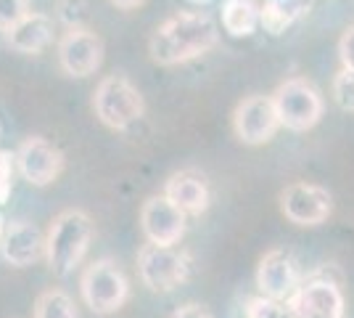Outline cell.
Segmentation results:
<instances>
[{
  "instance_id": "1",
  "label": "cell",
  "mask_w": 354,
  "mask_h": 318,
  "mask_svg": "<svg viewBox=\"0 0 354 318\" xmlns=\"http://www.w3.org/2000/svg\"><path fill=\"white\" fill-rule=\"evenodd\" d=\"M217 24L204 11H180L164 19L148 40L151 59L162 67L198 59L217 46Z\"/></svg>"
},
{
  "instance_id": "2",
  "label": "cell",
  "mask_w": 354,
  "mask_h": 318,
  "mask_svg": "<svg viewBox=\"0 0 354 318\" xmlns=\"http://www.w3.org/2000/svg\"><path fill=\"white\" fill-rule=\"evenodd\" d=\"M93 223L82 210H64L53 218L45 236V260L56 276L69 273L88 255Z\"/></svg>"
},
{
  "instance_id": "3",
  "label": "cell",
  "mask_w": 354,
  "mask_h": 318,
  "mask_svg": "<svg viewBox=\"0 0 354 318\" xmlns=\"http://www.w3.org/2000/svg\"><path fill=\"white\" fill-rule=\"evenodd\" d=\"M80 292L93 313L109 316V313H117L119 308L127 303L130 281L114 260H95L82 273Z\"/></svg>"
},
{
  "instance_id": "4",
  "label": "cell",
  "mask_w": 354,
  "mask_h": 318,
  "mask_svg": "<svg viewBox=\"0 0 354 318\" xmlns=\"http://www.w3.org/2000/svg\"><path fill=\"white\" fill-rule=\"evenodd\" d=\"M272 104L281 117V125L294 133L312 130L323 117V96L304 77H291L272 93Z\"/></svg>"
},
{
  "instance_id": "5",
  "label": "cell",
  "mask_w": 354,
  "mask_h": 318,
  "mask_svg": "<svg viewBox=\"0 0 354 318\" xmlns=\"http://www.w3.org/2000/svg\"><path fill=\"white\" fill-rule=\"evenodd\" d=\"M93 109L106 127L124 130L143 117V96L130 80L109 75L98 82V88L93 93Z\"/></svg>"
},
{
  "instance_id": "6",
  "label": "cell",
  "mask_w": 354,
  "mask_h": 318,
  "mask_svg": "<svg viewBox=\"0 0 354 318\" xmlns=\"http://www.w3.org/2000/svg\"><path fill=\"white\" fill-rule=\"evenodd\" d=\"M138 271L151 292H172L188 279L191 263L183 252H177L175 247L146 244L138 252Z\"/></svg>"
},
{
  "instance_id": "7",
  "label": "cell",
  "mask_w": 354,
  "mask_h": 318,
  "mask_svg": "<svg viewBox=\"0 0 354 318\" xmlns=\"http://www.w3.org/2000/svg\"><path fill=\"white\" fill-rule=\"evenodd\" d=\"M281 210L294 226H320L330 218L333 197L317 183H291L281 191Z\"/></svg>"
},
{
  "instance_id": "8",
  "label": "cell",
  "mask_w": 354,
  "mask_h": 318,
  "mask_svg": "<svg viewBox=\"0 0 354 318\" xmlns=\"http://www.w3.org/2000/svg\"><path fill=\"white\" fill-rule=\"evenodd\" d=\"M278 127H281V117L275 112L272 96H249L233 112V130L238 141L249 146L267 143L278 133Z\"/></svg>"
},
{
  "instance_id": "9",
  "label": "cell",
  "mask_w": 354,
  "mask_h": 318,
  "mask_svg": "<svg viewBox=\"0 0 354 318\" xmlns=\"http://www.w3.org/2000/svg\"><path fill=\"white\" fill-rule=\"evenodd\" d=\"M61 69L72 77H90L104 61V43L95 32L85 27L69 30L59 43Z\"/></svg>"
},
{
  "instance_id": "10",
  "label": "cell",
  "mask_w": 354,
  "mask_h": 318,
  "mask_svg": "<svg viewBox=\"0 0 354 318\" xmlns=\"http://www.w3.org/2000/svg\"><path fill=\"white\" fill-rule=\"evenodd\" d=\"M16 170L21 173L24 181H30L32 186H48L61 175L64 167V154L48 143L45 138L32 136L27 138L14 154Z\"/></svg>"
},
{
  "instance_id": "11",
  "label": "cell",
  "mask_w": 354,
  "mask_h": 318,
  "mask_svg": "<svg viewBox=\"0 0 354 318\" xmlns=\"http://www.w3.org/2000/svg\"><path fill=\"white\" fill-rule=\"evenodd\" d=\"M185 212H180L164 197H151L143 202L140 210V228L146 233L148 244H159V247H175L183 233H185Z\"/></svg>"
},
{
  "instance_id": "12",
  "label": "cell",
  "mask_w": 354,
  "mask_h": 318,
  "mask_svg": "<svg viewBox=\"0 0 354 318\" xmlns=\"http://www.w3.org/2000/svg\"><path fill=\"white\" fill-rule=\"evenodd\" d=\"M257 287L262 297L270 300H288L299 292V265L291 252L286 249H270L259 260L257 268Z\"/></svg>"
},
{
  "instance_id": "13",
  "label": "cell",
  "mask_w": 354,
  "mask_h": 318,
  "mask_svg": "<svg viewBox=\"0 0 354 318\" xmlns=\"http://www.w3.org/2000/svg\"><path fill=\"white\" fill-rule=\"evenodd\" d=\"M299 318H344V297L333 281H307L294 294Z\"/></svg>"
},
{
  "instance_id": "14",
  "label": "cell",
  "mask_w": 354,
  "mask_h": 318,
  "mask_svg": "<svg viewBox=\"0 0 354 318\" xmlns=\"http://www.w3.org/2000/svg\"><path fill=\"white\" fill-rule=\"evenodd\" d=\"M0 252L16 268H27L45 255V236L40 228L27 220H19L6 228V236L0 242Z\"/></svg>"
},
{
  "instance_id": "15",
  "label": "cell",
  "mask_w": 354,
  "mask_h": 318,
  "mask_svg": "<svg viewBox=\"0 0 354 318\" xmlns=\"http://www.w3.org/2000/svg\"><path fill=\"white\" fill-rule=\"evenodd\" d=\"M164 197L185 215H201L209 207V186L196 170H183L167 181Z\"/></svg>"
},
{
  "instance_id": "16",
  "label": "cell",
  "mask_w": 354,
  "mask_h": 318,
  "mask_svg": "<svg viewBox=\"0 0 354 318\" xmlns=\"http://www.w3.org/2000/svg\"><path fill=\"white\" fill-rule=\"evenodd\" d=\"M6 37H8L11 48H16L19 53H40L53 40V24L48 16L30 11L14 30L6 32Z\"/></svg>"
},
{
  "instance_id": "17",
  "label": "cell",
  "mask_w": 354,
  "mask_h": 318,
  "mask_svg": "<svg viewBox=\"0 0 354 318\" xmlns=\"http://www.w3.org/2000/svg\"><path fill=\"white\" fill-rule=\"evenodd\" d=\"M222 27L233 37H249L259 27V8L254 0H225Z\"/></svg>"
},
{
  "instance_id": "18",
  "label": "cell",
  "mask_w": 354,
  "mask_h": 318,
  "mask_svg": "<svg viewBox=\"0 0 354 318\" xmlns=\"http://www.w3.org/2000/svg\"><path fill=\"white\" fill-rule=\"evenodd\" d=\"M299 14H301L299 0H265V6L259 8V24L270 35H283L294 24V19Z\"/></svg>"
},
{
  "instance_id": "19",
  "label": "cell",
  "mask_w": 354,
  "mask_h": 318,
  "mask_svg": "<svg viewBox=\"0 0 354 318\" xmlns=\"http://www.w3.org/2000/svg\"><path fill=\"white\" fill-rule=\"evenodd\" d=\"M35 318H80V313L64 289H48L35 303Z\"/></svg>"
},
{
  "instance_id": "20",
  "label": "cell",
  "mask_w": 354,
  "mask_h": 318,
  "mask_svg": "<svg viewBox=\"0 0 354 318\" xmlns=\"http://www.w3.org/2000/svg\"><path fill=\"white\" fill-rule=\"evenodd\" d=\"M249 318H299L294 305H286L283 300H270V297H254L246 308Z\"/></svg>"
},
{
  "instance_id": "21",
  "label": "cell",
  "mask_w": 354,
  "mask_h": 318,
  "mask_svg": "<svg viewBox=\"0 0 354 318\" xmlns=\"http://www.w3.org/2000/svg\"><path fill=\"white\" fill-rule=\"evenodd\" d=\"M333 101L344 112H354V69H341L333 80Z\"/></svg>"
},
{
  "instance_id": "22",
  "label": "cell",
  "mask_w": 354,
  "mask_h": 318,
  "mask_svg": "<svg viewBox=\"0 0 354 318\" xmlns=\"http://www.w3.org/2000/svg\"><path fill=\"white\" fill-rule=\"evenodd\" d=\"M27 14H30V3L27 0H0V30H14Z\"/></svg>"
},
{
  "instance_id": "23",
  "label": "cell",
  "mask_w": 354,
  "mask_h": 318,
  "mask_svg": "<svg viewBox=\"0 0 354 318\" xmlns=\"http://www.w3.org/2000/svg\"><path fill=\"white\" fill-rule=\"evenodd\" d=\"M14 157L0 152V204H6L11 197V178H14Z\"/></svg>"
},
{
  "instance_id": "24",
  "label": "cell",
  "mask_w": 354,
  "mask_h": 318,
  "mask_svg": "<svg viewBox=\"0 0 354 318\" xmlns=\"http://www.w3.org/2000/svg\"><path fill=\"white\" fill-rule=\"evenodd\" d=\"M61 19L69 24V30L80 27V19L85 16V0H59Z\"/></svg>"
},
{
  "instance_id": "25",
  "label": "cell",
  "mask_w": 354,
  "mask_h": 318,
  "mask_svg": "<svg viewBox=\"0 0 354 318\" xmlns=\"http://www.w3.org/2000/svg\"><path fill=\"white\" fill-rule=\"evenodd\" d=\"M339 59L346 69H354V24H349L339 40Z\"/></svg>"
},
{
  "instance_id": "26",
  "label": "cell",
  "mask_w": 354,
  "mask_h": 318,
  "mask_svg": "<svg viewBox=\"0 0 354 318\" xmlns=\"http://www.w3.org/2000/svg\"><path fill=\"white\" fill-rule=\"evenodd\" d=\"M169 318H212L207 308H201V305H183V308H177L175 313Z\"/></svg>"
},
{
  "instance_id": "27",
  "label": "cell",
  "mask_w": 354,
  "mask_h": 318,
  "mask_svg": "<svg viewBox=\"0 0 354 318\" xmlns=\"http://www.w3.org/2000/svg\"><path fill=\"white\" fill-rule=\"evenodd\" d=\"M143 0H111V6H117V8H124V11H130V8H138Z\"/></svg>"
},
{
  "instance_id": "28",
  "label": "cell",
  "mask_w": 354,
  "mask_h": 318,
  "mask_svg": "<svg viewBox=\"0 0 354 318\" xmlns=\"http://www.w3.org/2000/svg\"><path fill=\"white\" fill-rule=\"evenodd\" d=\"M6 220H3V218H0V242H3V236H6Z\"/></svg>"
},
{
  "instance_id": "29",
  "label": "cell",
  "mask_w": 354,
  "mask_h": 318,
  "mask_svg": "<svg viewBox=\"0 0 354 318\" xmlns=\"http://www.w3.org/2000/svg\"><path fill=\"white\" fill-rule=\"evenodd\" d=\"M191 3H196V6H201V3H207V0H191Z\"/></svg>"
}]
</instances>
